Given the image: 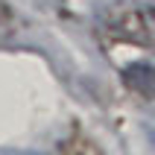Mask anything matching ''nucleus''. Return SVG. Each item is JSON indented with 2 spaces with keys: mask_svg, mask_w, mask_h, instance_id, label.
Wrapping results in <instances>:
<instances>
[{
  "mask_svg": "<svg viewBox=\"0 0 155 155\" xmlns=\"http://www.w3.org/2000/svg\"><path fill=\"white\" fill-rule=\"evenodd\" d=\"M123 82H126L135 94L147 97V100L155 97V68L147 64V61H135V64H129V68L123 70Z\"/></svg>",
  "mask_w": 155,
  "mask_h": 155,
  "instance_id": "nucleus-1",
  "label": "nucleus"
}]
</instances>
